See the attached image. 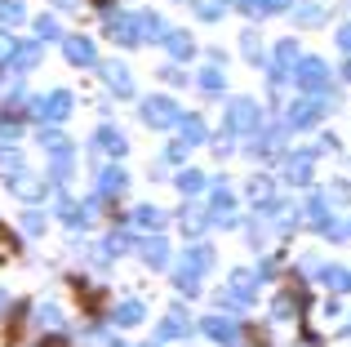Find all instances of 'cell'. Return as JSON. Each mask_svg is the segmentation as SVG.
I'll list each match as a JSON object with an SVG mask.
<instances>
[{
  "mask_svg": "<svg viewBox=\"0 0 351 347\" xmlns=\"http://www.w3.org/2000/svg\"><path fill=\"white\" fill-rule=\"evenodd\" d=\"M0 18H5V23H14V18H18V0H5V5H0Z\"/></svg>",
  "mask_w": 351,
  "mask_h": 347,
  "instance_id": "1",
  "label": "cell"
},
{
  "mask_svg": "<svg viewBox=\"0 0 351 347\" xmlns=\"http://www.w3.org/2000/svg\"><path fill=\"white\" fill-rule=\"evenodd\" d=\"M9 53H14V40H9V36H0V58H9Z\"/></svg>",
  "mask_w": 351,
  "mask_h": 347,
  "instance_id": "2",
  "label": "cell"
}]
</instances>
